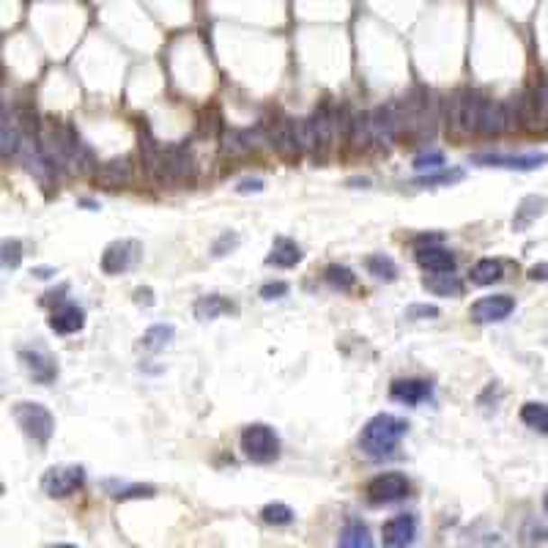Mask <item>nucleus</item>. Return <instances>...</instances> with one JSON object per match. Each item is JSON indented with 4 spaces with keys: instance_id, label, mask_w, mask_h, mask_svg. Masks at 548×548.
Instances as JSON below:
<instances>
[{
    "instance_id": "22",
    "label": "nucleus",
    "mask_w": 548,
    "mask_h": 548,
    "mask_svg": "<svg viewBox=\"0 0 548 548\" xmlns=\"http://www.w3.org/2000/svg\"><path fill=\"white\" fill-rule=\"evenodd\" d=\"M337 548H376V545H373L370 529L360 518H349L346 526L340 529Z\"/></svg>"
},
{
    "instance_id": "18",
    "label": "nucleus",
    "mask_w": 548,
    "mask_h": 548,
    "mask_svg": "<svg viewBox=\"0 0 548 548\" xmlns=\"http://www.w3.org/2000/svg\"><path fill=\"white\" fill-rule=\"evenodd\" d=\"M417 263L431 271V274H452L455 269V255L444 247H417Z\"/></svg>"
},
{
    "instance_id": "25",
    "label": "nucleus",
    "mask_w": 548,
    "mask_h": 548,
    "mask_svg": "<svg viewBox=\"0 0 548 548\" xmlns=\"http://www.w3.org/2000/svg\"><path fill=\"white\" fill-rule=\"evenodd\" d=\"M423 288L436 297H461L463 294V283L455 278V274H428L423 280Z\"/></svg>"
},
{
    "instance_id": "7",
    "label": "nucleus",
    "mask_w": 548,
    "mask_h": 548,
    "mask_svg": "<svg viewBox=\"0 0 548 548\" xmlns=\"http://www.w3.org/2000/svg\"><path fill=\"white\" fill-rule=\"evenodd\" d=\"M266 143L278 151L283 160H297L302 154L299 149V141H297V129H294V121L286 118L283 113H274L269 121H266Z\"/></svg>"
},
{
    "instance_id": "10",
    "label": "nucleus",
    "mask_w": 548,
    "mask_h": 548,
    "mask_svg": "<svg viewBox=\"0 0 548 548\" xmlns=\"http://www.w3.org/2000/svg\"><path fill=\"white\" fill-rule=\"evenodd\" d=\"M365 494H368L370 505H392L408 494V480L400 471H387V474H379L370 480Z\"/></svg>"
},
{
    "instance_id": "11",
    "label": "nucleus",
    "mask_w": 548,
    "mask_h": 548,
    "mask_svg": "<svg viewBox=\"0 0 548 548\" xmlns=\"http://www.w3.org/2000/svg\"><path fill=\"white\" fill-rule=\"evenodd\" d=\"M143 255V247L137 239H118L113 244L105 247L102 252V271L105 274H121L126 269H132Z\"/></svg>"
},
{
    "instance_id": "27",
    "label": "nucleus",
    "mask_w": 548,
    "mask_h": 548,
    "mask_svg": "<svg viewBox=\"0 0 548 548\" xmlns=\"http://www.w3.org/2000/svg\"><path fill=\"white\" fill-rule=\"evenodd\" d=\"M502 280V260L497 258H483L471 266V283L474 286H491Z\"/></svg>"
},
{
    "instance_id": "41",
    "label": "nucleus",
    "mask_w": 548,
    "mask_h": 548,
    "mask_svg": "<svg viewBox=\"0 0 548 548\" xmlns=\"http://www.w3.org/2000/svg\"><path fill=\"white\" fill-rule=\"evenodd\" d=\"M263 189V181L260 178H244V181H239V187H236V192H242V195H247V192H260Z\"/></svg>"
},
{
    "instance_id": "37",
    "label": "nucleus",
    "mask_w": 548,
    "mask_h": 548,
    "mask_svg": "<svg viewBox=\"0 0 548 548\" xmlns=\"http://www.w3.org/2000/svg\"><path fill=\"white\" fill-rule=\"evenodd\" d=\"M406 318H439L436 305H411L406 307Z\"/></svg>"
},
{
    "instance_id": "21",
    "label": "nucleus",
    "mask_w": 548,
    "mask_h": 548,
    "mask_svg": "<svg viewBox=\"0 0 548 548\" xmlns=\"http://www.w3.org/2000/svg\"><path fill=\"white\" fill-rule=\"evenodd\" d=\"M236 310H239V307H236L231 299L220 297V294L200 297V299L195 302V318H200V321H215V318L228 315V313H236Z\"/></svg>"
},
{
    "instance_id": "13",
    "label": "nucleus",
    "mask_w": 548,
    "mask_h": 548,
    "mask_svg": "<svg viewBox=\"0 0 548 548\" xmlns=\"http://www.w3.org/2000/svg\"><path fill=\"white\" fill-rule=\"evenodd\" d=\"M417 537V518L411 513H400L392 516L384 526H381V543L384 548H406L411 545Z\"/></svg>"
},
{
    "instance_id": "12",
    "label": "nucleus",
    "mask_w": 548,
    "mask_h": 548,
    "mask_svg": "<svg viewBox=\"0 0 548 548\" xmlns=\"http://www.w3.org/2000/svg\"><path fill=\"white\" fill-rule=\"evenodd\" d=\"M516 310V299L507 297V294H494V297H483L477 299L469 310L471 321L474 324H497V321H505L510 313Z\"/></svg>"
},
{
    "instance_id": "16",
    "label": "nucleus",
    "mask_w": 548,
    "mask_h": 548,
    "mask_svg": "<svg viewBox=\"0 0 548 548\" xmlns=\"http://www.w3.org/2000/svg\"><path fill=\"white\" fill-rule=\"evenodd\" d=\"M86 326V313L83 307L66 302V305H58L50 315V329L58 332V334H75Z\"/></svg>"
},
{
    "instance_id": "31",
    "label": "nucleus",
    "mask_w": 548,
    "mask_h": 548,
    "mask_svg": "<svg viewBox=\"0 0 548 548\" xmlns=\"http://www.w3.org/2000/svg\"><path fill=\"white\" fill-rule=\"evenodd\" d=\"M260 518L266 524H274V526H286V524L294 521V510L288 505H283V502H271V505H266L260 510Z\"/></svg>"
},
{
    "instance_id": "40",
    "label": "nucleus",
    "mask_w": 548,
    "mask_h": 548,
    "mask_svg": "<svg viewBox=\"0 0 548 548\" xmlns=\"http://www.w3.org/2000/svg\"><path fill=\"white\" fill-rule=\"evenodd\" d=\"M526 278H529V280H537V283H548V260H543V263H534V266H529Z\"/></svg>"
},
{
    "instance_id": "35",
    "label": "nucleus",
    "mask_w": 548,
    "mask_h": 548,
    "mask_svg": "<svg viewBox=\"0 0 548 548\" xmlns=\"http://www.w3.org/2000/svg\"><path fill=\"white\" fill-rule=\"evenodd\" d=\"M23 263V244L20 239H6L4 242V269H17Z\"/></svg>"
},
{
    "instance_id": "1",
    "label": "nucleus",
    "mask_w": 548,
    "mask_h": 548,
    "mask_svg": "<svg viewBox=\"0 0 548 548\" xmlns=\"http://www.w3.org/2000/svg\"><path fill=\"white\" fill-rule=\"evenodd\" d=\"M141 157L149 178L157 187H181L195 178V162L189 157V149L181 146H162L154 141L149 126H141Z\"/></svg>"
},
{
    "instance_id": "26",
    "label": "nucleus",
    "mask_w": 548,
    "mask_h": 548,
    "mask_svg": "<svg viewBox=\"0 0 548 548\" xmlns=\"http://www.w3.org/2000/svg\"><path fill=\"white\" fill-rule=\"evenodd\" d=\"M521 423L537 434L548 436V403H524L521 406Z\"/></svg>"
},
{
    "instance_id": "43",
    "label": "nucleus",
    "mask_w": 548,
    "mask_h": 548,
    "mask_svg": "<svg viewBox=\"0 0 548 548\" xmlns=\"http://www.w3.org/2000/svg\"><path fill=\"white\" fill-rule=\"evenodd\" d=\"M415 242H417V244H428V247H434L431 242H442V233H420Z\"/></svg>"
},
{
    "instance_id": "34",
    "label": "nucleus",
    "mask_w": 548,
    "mask_h": 548,
    "mask_svg": "<svg viewBox=\"0 0 548 548\" xmlns=\"http://www.w3.org/2000/svg\"><path fill=\"white\" fill-rule=\"evenodd\" d=\"M157 494V489L154 486H143V483H137V486H123V489H118L113 497L115 499H121V502H126V499H151Z\"/></svg>"
},
{
    "instance_id": "19",
    "label": "nucleus",
    "mask_w": 548,
    "mask_h": 548,
    "mask_svg": "<svg viewBox=\"0 0 548 548\" xmlns=\"http://www.w3.org/2000/svg\"><path fill=\"white\" fill-rule=\"evenodd\" d=\"M20 360H23L25 370L31 373V379L39 384H52L58 379V365L52 362V357H47L41 352H20Z\"/></svg>"
},
{
    "instance_id": "38",
    "label": "nucleus",
    "mask_w": 548,
    "mask_h": 548,
    "mask_svg": "<svg viewBox=\"0 0 548 548\" xmlns=\"http://www.w3.org/2000/svg\"><path fill=\"white\" fill-rule=\"evenodd\" d=\"M286 294H288V283H283V280H278V283H266V286L260 288V297H263L266 302L280 299V297H286Z\"/></svg>"
},
{
    "instance_id": "9",
    "label": "nucleus",
    "mask_w": 548,
    "mask_h": 548,
    "mask_svg": "<svg viewBox=\"0 0 548 548\" xmlns=\"http://www.w3.org/2000/svg\"><path fill=\"white\" fill-rule=\"evenodd\" d=\"M471 162L480 168H502V170H537L548 165V154H499V151H480L471 154Z\"/></svg>"
},
{
    "instance_id": "4",
    "label": "nucleus",
    "mask_w": 548,
    "mask_h": 548,
    "mask_svg": "<svg viewBox=\"0 0 548 548\" xmlns=\"http://www.w3.org/2000/svg\"><path fill=\"white\" fill-rule=\"evenodd\" d=\"M12 415L17 420V425L23 428V434L28 439H33L36 444H47L55 434V420L50 415V408L33 400H20L14 403Z\"/></svg>"
},
{
    "instance_id": "2",
    "label": "nucleus",
    "mask_w": 548,
    "mask_h": 548,
    "mask_svg": "<svg viewBox=\"0 0 548 548\" xmlns=\"http://www.w3.org/2000/svg\"><path fill=\"white\" fill-rule=\"evenodd\" d=\"M39 146H41V157H44L47 168H52V170H63V173L88 170L91 154L80 143V134L72 126L47 121L39 129Z\"/></svg>"
},
{
    "instance_id": "39",
    "label": "nucleus",
    "mask_w": 548,
    "mask_h": 548,
    "mask_svg": "<svg viewBox=\"0 0 548 548\" xmlns=\"http://www.w3.org/2000/svg\"><path fill=\"white\" fill-rule=\"evenodd\" d=\"M236 244H239V236L228 231V233H223V236L217 239V244L212 247V252H215V258H223L225 250H228V247H236Z\"/></svg>"
},
{
    "instance_id": "20",
    "label": "nucleus",
    "mask_w": 548,
    "mask_h": 548,
    "mask_svg": "<svg viewBox=\"0 0 548 548\" xmlns=\"http://www.w3.org/2000/svg\"><path fill=\"white\" fill-rule=\"evenodd\" d=\"M302 260V247L291 242L288 236H278L271 244V252L266 255L269 266H280V269H294Z\"/></svg>"
},
{
    "instance_id": "33",
    "label": "nucleus",
    "mask_w": 548,
    "mask_h": 548,
    "mask_svg": "<svg viewBox=\"0 0 548 548\" xmlns=\"http://www.w3.org/2000/svg\"><path fill=\"white\" fill-rule=\"evenodd\" d=\"M521 537H524V548H543L548 543V529L532 521V524H526Z\"/></svg>"
},
{
    "instance_id": "42",
    "label": "nucleus",
    "mask_w": 548,
    "mask_h": 548,
    "mask_svg": "<svg viewBox=\"0 0 548 548\" xmlns=\"http://www.w3.org/2000/svg\"><path fill=\"white\" fill-rule=\"evenodd\" d=\"M134 302L151 307V305H154V291H151V288H134Z\"/></svg>"
},
{
    "instance_id": "5",
    "label": "nucleus",
    "mask_w": 548,
    "mask_h": 548,
    "mask_svg": "<svg viewBox=\"0 0 548 548\" xmlns=\"http://www.w3.org/2000/svg\"><path fill=\"white\" fill-rule=\"evenodd\" d=\"M242 452L252 463H271L280 455V439L269 425L252 423L242 431Z\"/></svg>"
},
{
    "instance_id": "24",
    "label": "nucleus",
    "mask_w": 548,
    "mask_h": 548,
    "mask_svg": "<svg viewBox=\"0 0 548 548\" xmlns=\"http://www.w3.org/2000/svg\"><path fill=\"white\" fill-rule=\"evenodd\" d=\"M545 212V197L540 195H529L518 203V209H516V217H513V228L516 231H526L540 215Z\"/></svg>"
},
{
    "instance_id": "23",
    "label": "nucleus",
    "mask_w": 548,
    "mask_h": 548,
    "mask_svg": "<svg viewBox=\"0 0 548 548\" xmlns=\"http://www.w3.org/2000/svg\"><path fill=\"white\" fill-rule=\"evenodd\" d=\"M255 141H260V132L255 129H231L228 134H225V143H223V151L225 154H231V157H242V154H250L258 143Z\"/></svg>"
},
{
    "instance_id": "32",
    "label": "nucleus",
    "mask_w": 548,
    "mask_h": 548,
    "mask_svg": "<svg viewBox=\"0 0 548 548\" xmlns=\"http://www.w3.org/2000/svg\"><path fill=\"white\" fill-rule=\"evenodd\" d=\"M463 170L461 168H452V170H436V173H428V176H423V178H417L415 184L417 187H439V184H444V187H450V184H455V181H463Z\"/></svg>"
},
{
    "instance_id": "15",
    "label": "nucleus",
    "mask_w": 548,
    "mask_h": 548,
    "mask_svg": "<svg viewBox=\"0 0 548 548\" xmlns=\"http://www.w3.org/2000/svg\"><path fill=\"white\" fill-rule=\"evenodd\" d=\"M389 395L395 400L406 403V406H417V403H423V400H428L434 395V387L425 379H397V381H392Z\"/></svg>"
},
{
    "instance_id": "29",
    "label": "nucleus",
    "mask_w": 548,
    "mask_h": 548,
    "mask_svg": "<svg viewBox=\"0 0 548 548\" xmlns=\"http://www.w3.org/2000/svg\"><path fill=\"white\" fill-rule=\"evenodd\" d=\"M365 266H368V271L373 274L376 280H384V283H392V280H397V263H395V260H392L389 255H384V252L368 255Z\"/></svg>"
},
{
    "instance_id": "28",
    "label": "nucleus",
    "mask_w": 548,
    "mask_h": 548,
    "mask_svg": "<svg viewBox=\"0 0 548 548\" xmlns=\"http://www.w3.org/2000/svg\"><path fill=\"white\" fill-rule=\"evenodd\" d=\"M173 334H176L173 324H154L151 329L143 332L141 349H143V352H160V349H165L168 342L173 340Z\"/></svg>"
},
{
    "instance_id": "30",
    "label": "nucleus",
    "mask_w": 548,
    "mask_h": 548,
    "mask_svg": "<svg viewBox=\"0 0 548 548\" xmlns=\"http://www.w3.org/2000/svg\"><path fill=\"white\" fill-rule=\"evenodd\" d=\"M324 280H326L334 291H349L357 278H354V271H352L349 266L332 263V266H326V271H324Z\"/></svg>"
},
{
    "instance_id": "44",
    "label": "nucleus",
    "mask_w": 548,
    "mask_h": 548,
    "mask_svg": "<svg viewBox=\"0 0 548 548\" xmlns=\"http://www.w3.org/2000/svg\"><path fill=\"white\" fill-rule=\"evenodd\" d=\"M33 274H36V278H41V280H47V278H52V274H55V269L39 266V269H33Z\"/></svg>"
},
{
    "instance_id": "14",
    "label": "nucleus",
    "mask_w": 548,
    "mask_h": 548,
    "mask_svg": "<svg viewBox=\"0 0 548 548\" xmlns=\"http://www.w3.org/2000/svg\"><path fill=\"white\" fill-rule=\"evenodd\" d=\"M474 105H477V94L471 91H458L450 99V110H447V123L452 129V134L463 137L471 134V118H474Z\"/></svg>"
},
{
    "instance_id": "3",
    "label": "nucleus",
    "mask_w": 548,
    "mask_h": 548,
    "mask_svg": "<svg viewBox=\"0 0 548 548\" xmlns=\"http://www.w3.org/2000/svg\"><path fill=\"white\" fill-rule=\"evenodd\" d=\"M406 431H408L406 420H400L395 415H376L365 423V428L360 434V450L370 458H384V455L395 452V447L400 444Z\"/></svg>"
},
{
    "instance_id": "17",
    "label": "nucleus",
    "mask_w": 548,
    "mask_h": 548,
    "mask_svg": "<svg viewBox=\"0 0 548 548\" xmlns=\"http://www.w3.org/2000/svg\"><path fill=\"white\" fill-rule=\"evenodd\" d=\"M129 181H132V162H129V157L110 160V162H105L96 170V184L105 187V189H121Z\"/></svg>"
},
{
    "instance_id": "36",
    "label": "nucleus",
    "mask_w": 548,
    "mask_h": 548,
    "mask_svg": "<svg viewBox=\"0 0 548 548\" xmlns=\"http://www.w3.org/2000/svg\"><path fill=\"white\" fill-rule=\"evenodd\" d=\"M444 165V154L442 151H428V154H420L417 160H415V168L417 170H439Z\"/></svg>"
},
{
    "instance_id": "8",
    "label": "nucleus",
    "mask_w": 548,
    "mask_h": 548,
    "mask_svg": "<svg viewBox=\"0 0 548 548\" xmlns=\"http://www.w3.org/2000/svg\"><path fill=\"white\" fill-rule=\"evenodd\" d=\"M510 123V113H507V105L502 102H494V99H483L477 96V105H474V118H471V132L477 134H502Z\"/></svg>"
},
{
    "instance_id": "46",
    "label": "nucleus",
    "mask_w": 548,
    "mask_h": 548,
    "mask_svg": "<svg viewBox=\"0 0 548 548\" xmlns=\"http://www.w3.org/2000/svg\"><path fill=\"white\" fill-rule=\"evenodd\" d=\"M55 548H75V545H68V543H63V545H55Z\"/></svg>"
},
{
    "instance_id": "6",
    "label": "nucleus",
    "mask_w": 548,
    "mask_h": 548,
    "mask_svg": "<svg viewBox=\"0 0 548 548\" xmlns=\"http://www.w3.org/2000/svg\"><path fill=\"white\" fill-rule=\"evenodd\" d=\"M86 483V469L78 463H68V466H52L44 471L41 477V491L52 499H63L68 494H75L78 489H83Z\"/></svg>"
},
{
    "instance_id": "45",
    "label": "nucleus",
    "mask_w": 548,
    "mask_h": 548,
    "mask_svg": "<svg viewBox=\"0 0 548 548\" xmlns=\"http://www.w3.org/2000/svg\"><path fill=\"white\" fill-rule=\"evenodd\" d=\"M543 507H545V513H548V494H545V499H543Z\"/></svg>"
}]
</instances>
